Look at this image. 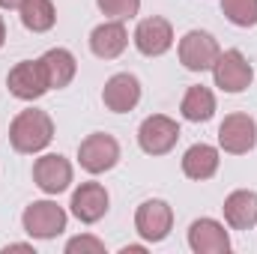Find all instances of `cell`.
<instances>
[{
	"label": "cell",
	"instance_id": "obj_7",
	"mask_svg": "<svg viewBox=\"0 0 257 254\" xmlns=\"http://www.w3.org/2000/svg\"><path fill=\"white\" fill-rule=\"evenodd\" d=\"M174 224V209L165 200H144L135 212V227L147 242H162L171 233Z\"/></svg>",
	"mask_w": 257,
	"mask_h": 254
},
{
	"label": "cell",
	"instance_id": "obj_19",
	"mask_svg": "<svg viewBox=\"0 0 257 254\" xmlns=\"http://www.w3.org/2000/svg\"><path fill=\"white\" fill-rule=\"evenodd\" d=\"M57 21V12H54V3L51 0H24L21 6V24L33 33H45L51 30Z\"/></svg>",
	"mask_w": 257,
	"mask_h": 254
},
{
	"label": "cell",
	"instance_id": "obj_1",
	"mask_svg": "<svg viewBox=\"0 0 257 254\" xmlns=\"http://www.w3.org/2000/svg\"><path fill=\"white\" fill-rule=\"evenodd\" d=\"M51 138H54L51 117L45 111H36V108L21 111L9 126V141L18 153H39L51 144Z\"/></svg>",
	"mask_w": 257,
	"mask_h": 254
},
{
	"label": "cell",
	"instance_id": "obj_22",
	"mask_svg": "<svg viewBox=\"0 0 257 254\" xmlns=\"http://www.w3.org/2000/svg\"><path fill=\"white\" fill-rule=\"evenodd\" d=\"M96 3H99V9H102L105 15H111V18H117V21L138 15V9H141V0H96Z\"/></svg>",
	"mask_w": 257,
	"mask_h": 254
},
{
	"label": "cell",
	"instance_id": "obj_14",
	"mask_svg": "<svg viewBox=\"0 0 257 254\" xmlns=\"http://www.w3.org/2000/svg\"><path fill=\"white\" fill-rule=\"evenodd\" d=\"M72 212L84 224L99 221L108 212V191L102 189L99 183H84L81 189H75V194H72Z\"/></svg>",
	"mask_w": 257,
	"mask_h": 254
},
{
	"label": "cell",
	"instance_id": "obj_9",
	"mask_svg": "<svg viewBox=\"0 0 257 254\" xmlns=\"http://www.w3.org/2000/svg\"><path fill=\"white\" fill-rule=\"evenodd\" d=\"M218 54H221L218 51V42L209 33H203V30H192V33H186L180 39V60H183L186 69H192V72L212 69Z\"/></svg>",
	"mask_w": 257,
	"mask_h": 254
},
{
	"label": "cell",
	"instance_id": "obj_16",
	"mask_svg": "<svg viewBox=\"0 0 257 254\" xmlns=\"http://www.w3.org/2000/svg\"><path fill=\"white\" fill-rule=\"evenodd\" d=\"M224 218L233 230H248L257 224V194L248 189L233 191L224 200Z\"/></svg>",
	"mask_w": 257,
	"mask_h": 254
},
{
	"label": "cell",
	"instance_id": "obj_3",
	"mask_svg": "<svg viewBox=\"0 0 257 254\" xmlns=\"http://www.w3.org/2000/svg\"><path fill=\"white\" fill-rule=\"evenodd\" d=\"M21 221H24V230H27L30 236H36V239H54L57 233L66 230L63 206H57V203H51V200H36V203H30V206L24 209Z\"/></svg>",
	"mask_w": 257,
	"mask_h": 254
},
{
	"label": "cell",
	"instance_id": "obj_23",
	"mask_svg": "<svg viewBox=\"0 0 257 254\" xmlns=\"http://www.w3.org/2000/svg\"><path fill=\"white\" fill-rule=\"evenodd\" d=\"M66 254H105V245L96 236H75V239H69Z\"/></svg>",
	"mask_w": 257,
	"mask_h": 254
},
{
	"label": "cell",
	"instance_id": "obj_6",
	"mask_svg": "<svg viewBox=\"0 0 257 254\" xmlns=\"http://www.w3.org/2000/svg\"><path fill=\"white\" fill-rule=\"evenodd\" d=\"M6 84H9V93L18 96V99H24V102H33V99H39V96H45L51 90L42 60H24V63H18L9 72Z\"/></svg>",
	"mask_w": 257,
	"mask_h": 254
},
{
	"label": "cell",
	"instance_id": "obj_8",
	"mask_svg": "<svg viewBox=\"0 0 257 254\" xmlns=\"http://www.w3.org/2000/svg\"><path fill=\"white\" fill-rule=\"evenodd\" d=\"M218 144L224 153L242 156L257 144V123L248 114H230L224 117V123L218 126Z\"/></svg>",
	"mask_w": 257,
	"mask_h": 254
},
{
	"label": "cell",
	"instance_id": "obj_26",
	"mask_svg": "<svg viewBox=\"0 0 257 254\" xmlns=\"http://www.w3.org/2000/svg\"><path fill=\"white\" fill-rule=\"evenodd\" d=\"M123 254H144V245H126Z\"/></svg>",
	"mask_w": 257,
	"mask_h": 254
},
{
	"label": "cell",
	"instance_id": "obj_20",
	"mask_svg": "<svg viewBox=\"0 0 257 254\" xmlns=\"http://www.w3.org/2000/svg\"><path fill=\"white\" fill-rule=\"evenodd\" d=\"M215 114V96L206 87H192L183 99V117L192 123H206Z\"/></svg>",
	"mask_w": 257,
	"mask_h": 254
},
{
	"label": "cell",
	"instance_id": "obj_10",
	"mask_svg": "<svg viewBox=\"0 0 257 254\" xmlns=\"http://www.w3.org/2000/svg\"><path fill=\"white\" fill-rule=\"evenodd\" d=\"M135 45L141 54L147 57H162L171 45H174V30L165 18H144L135 30Z\"/></svg>",
	"mask_w": 257,
	"mask_h": 254
},
{
	"label": "cell",
	"instance_id": "obj_4",
	"mask_svg": "<svg viewBox=\"0 0 257 254\" xmlns=\"http://www.w3.org/2000/svg\"><path fill=\"white\" fill-rule=\"evenodd\" d=\"M212 75H215V87H221L224 93H242V90L251 84L254 69H251V63H248L245 57H242V51L230 48V51H224V54L215 57Z\"/></svg>",
	"mask_w": 257,
	"mask_h": 254
},
{
	"label": "cell",
	"instance_id": "obj_11",
	"mask_svg": "<svg viewBox=\"0 0 257 254\" xmlns=\"http://www.w3.org/2000/svg\"><path fill=\"white\" fill-rule=\"evenodd\" d=\"M33 180L45 194H60L72 183V165L63 156H42L33 165Z\"/></svg>",
	"mask_w": 257,
	"mask_h": 254
},
{
	"label": "cell",
	"instance_id": "obj_15",
	"mask_svg": "<svg viewBox=\"0 0 257 254\" xmlns=\"http://www.w3.org/2000/svg\"><path fill=\"white\" fill-rule=\"evenodd\" d=\"M128 45V33L120 21H108V24H99L93 33H90V48L96 57L102 60H114L123 54V48Z\"/></svg>",
	"mask_w": 257,
	"mask_h": 254
},
{
	"label": "cell",
	"instance_id": "obj_17",
	"mask_svg": "<svg viewBox=\"0 0 257 254\" xmlns=\"http://www.w3.org/2000/svg\"><path fill=\"white\" fill-rule=\"evenodd\" d=\"M183 171L189 180H209L218 171V153L209 144H194L183 156Z\"/></svg>",
	"mask_w": 257,
	"mask_h": 254
},
{
	"label": "cell",
	"instance_id": "obj_12",
	"mask_svg": "<svg viewBox=\"0 0 257 254\" xmlns=\"http://www.w3.org/2000/svg\"><path fill=\"white\" fill-rule=\"evenodd\" d=\"M189 245L197 254H224L230 248L227 230L212 218H197L189 227Z\"/></svg>",
	"mask_w": 257,
	"mask_h": 254
},
{
	"label": "cell",
	"instance_id": "obj_5",
	"mask_svg": "<svg viewBox=\"0 0 257 254\" xmlns=\"http://www.w3.org/2000/svg\"><path fill=\"white\" fill-rule=\"evenodd\" d=\"M177 141H180V126H177L171 117H165V114L147 117V120L141 123V129H138V144H141V150L150 153V156H165V153H171Z\"/></svg>",
	"mask_w": 257,
	"mask_h": 254
},
{
	"label": "cell",
	"instance_id": "obj_25",
	"mask_svg": "<svg viewBox=\"0 0 257 254\" xmlns=\"http://www.w3.org/2000/svg\"><path fill=\"white\" fill-rule=\"evenodd\" d=\"M9 251H33V245H24V242H15V245H6V254Z\"/></svg>",
	"mask_w": 257,
	"mask_h": 254
},
{
	"label": "cell",
	"instance_id": "obj_21",
	"mask_svg": "<svg viewBox=\"0 0 257 254\" xmlns=\"http://www.w3.org/2000/svg\"><path fill=\"white\" fill-rule=\"evenodd\" d=\"M221 12L236 27H254L257 24V0H221Z\"/></svg>",
	"mask_w": 257,
	"mask_h": 254
},
{
	"label": "cell",
	"instance_id": "obj_13",
	"mask_svg": "<svg viewBox=\"0 0 257 254\" xmlns=\"http://www.w3.org/2000/svg\"><path fill=\"white\" fill-rule=\"evenodd\" d=\"M102 99H105V105H108L114 114H126V111H132V108L138 105V99H141V84H138L135 75L120 72V75H114V78L105 84Z\"/></svg>",
	"mask_w": 257,
	"mask_h": 254
},
{
	"label": "cell",
	"instance_id": "obj_18",
	"mask_svg": "<svg viewBox=\"0 0 257 254\" xmlns=\"http://www.w3.org/2000/svg\"><path fill=\"white\" fill-rule=\"evenodd\" d=\"M42 66H45V75H48V84H51V90H63L66 84L75 78V57L66 51V48H51V51H45V57H42Z\"/></svg>",
	"mask_w": 257,
	"mask_h": 254
},
{
	"label": "cell",
	"instance_id": "obj_27",
	"mask_svg": "<svg viewBox=\"0 0 257 254\" xmlns=\"http://www.w3.org/2000/svg\"><path fill=\"white\" fill-rule=\"evenodd\" d=\"M3 39H6V27H3V18H0V48H3Z\"/></svg>",
	"mask_w": 257,
	"mask_h": 254
},
{
	"label": "cell",
	"instance_id": "obj_2",
	"mask_svg": "<svg viewBox=\"0 0 257 254\" xmlns=\"http://www.w3.org/2000/svg\"><path fill=\"white\" fill-rule=\"evenodd\" d=\"M78 159H81V168L90 171V174H105L111 171L117 162H120V144L105 135V132H96L90 138L81 141L78 147Z\"/></svg>",
	"mask_w": 257,
	"mask_h": 254
},
{
	"label": "cell",
	"instance_id": "obj_24",
	"mask_svg": "<svg viewBox=\"0 0 257 254\" xmlns=\"http://www.w3.org/2000/svg\"><path fill=\"white\" fill-rule=\"evenodd\" d=\"M0 6H3V9H21L24 0H0Z\"/></svg>",
	"mask_w": 257,
	"mask_h": 254
}]
</instances>
